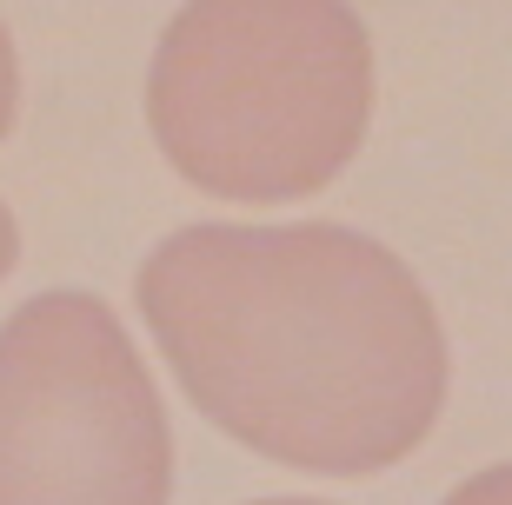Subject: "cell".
Listing matches in <instances>:
<instances>
[{"instance_id": "cell-1", "label": "cell", "mask_w": 512, "mask_h": 505, "mask_svg": "<svg viewBox=\"0 0 512 505\" xmlns=\"http://www.w3.org/2000/svg\"><path fill=\"white\" fill-rule=\"evenodd\" d=\"M133 300L180 393L273 466L366 479L446 412L433 293L353 226H180L140 260Z\"/></svg>"}, {"instance_id": "cell-6", "label": "cell", "mask_w": 512, "mask_h": 505, "mask_svg": "<svg viewBox=\"0 0 512 505\" xmlns=\"http://www.w3.org/2000/svg\"><path fill=\"white\" fill-rule=\"evenodd\" d=\"M14 260H20V226H14V213H7V200H0V280L14 273Z\"/></svg>"}, {"instance_id": "cell-2", "label": "cell", "mask_w": 512, "mask_h": 505, "mask_svg": "<svg viewBox=\"0 0 512 505\" xmlns=\"http://www.w3.org/2000/svg\"><path fill=\"white\" fill-rule=\"evenodd\" d=\"M373 120L353 0H187L147 67L153 147L187 187L280 206L333 187Z\"/></svg>"}, {"instance_id": "cell-5", "label": "cell", "mask_w": 512, "mask_h": 505, "mask_svg": "<svg viewBox=\"0 0 512 505\" xmlns=\"http://www.w3.org/2000/svg\"><path fill=\"white\" fill-rule=\"evenodd\" d=\"M14 113H20V54H14V34L0 20V147L14 133Z\"/></svg>"}, {"instance_id": "cell-4", "label": "cell", "mask_w": 512, "mask_h": 505, "mask_svg": "<svg viewBox=\"0 0 512 505\" xmlns=\"http://www.w3.org/2000/svg\"><path fill=\"white\" fill-rule=\"evenodd\" d=\"M446 505H512V459H506V466L473 472L466 486H453V492H446Z\"/></svg>"}, {"instance_id": "cell-3", "label": "cell", "mask_w": 512, "mask_h": 505, "mask_svg": "<svg viewBox=\"0 0 512 505\" xmlns=\"http://www.w3.org/2000/svg\"><path fill=\"white\" fill-rule=\"evenodd\" d=\"M173 432L114 306L60 286L0 326V505H167Z\"/></svg>"}, {"instance_id": "cell-7", "label": "cell", "mask_w": 512, "mask_h": 505, "mask_svg": "<svg viewBox=\"0 0 512 505\" xmlns=\"http://www.w3.org/2000/svg\"><path fill=\"white\" fill-rule=\"evenodd\" d=\"M253 505H326V499H253Z\"/></svg>"}]
</instances>
